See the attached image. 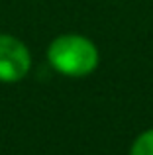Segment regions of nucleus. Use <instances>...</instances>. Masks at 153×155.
<instances>
[{"label": "nucleus", "instance_id": "nucleus-1", "mask_svg": "<svg viewBox=\"0 0 153 155\" xmlns=\"http://www.w3.org/2000/svg\"><path fill=\"white\" fill-rule=\"evenodd\" d=\"M47 61L61 75L80 79L90 75L98 67L100 55L92 39L79 34H63L49 43Z\"/></svg>", "mask_w": 153, "mask_h": 155}, {"label": "nucleus", "instance_id": "nucleus-2", "mask_svg": "<svg viewBox=\"0 0 153 155\" xmlns=\"http://www.w3.org/2000/svg\"><path fill=\"white\" fill-rule=\"evenodd\" d=\"M31 69V53L22 39L0 34V83H18Z\"/></svg>", "mask_w": 153, "mask_h": 155}, {"label": "nucleus", "instance_id": "nucleus-3", "mask_svg": "<svg viewBox=\"0 0 153 155\" xmlns=\"http://www.w3.org/2000/svg\"><path fill=\"white\" fill-rule=\"evenodd\" d=\"M130 155H153V128L142 132L134 140L130 147Z\"/></svg>", "mask_w": 153, "mask_h": 155}]
</instances>
